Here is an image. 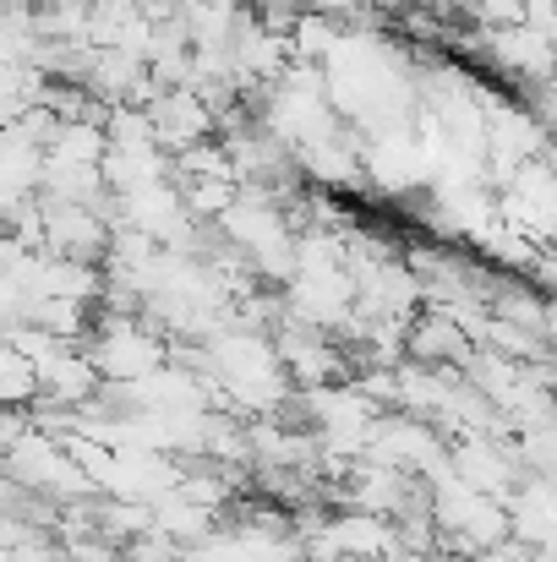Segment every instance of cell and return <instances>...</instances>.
<instances>
[{
    "label": "cell",
    "mask_w": 557,
    "mask_h": 562,
    "mask_svg": "<svg viewBox=\"0 0 557 562\" xmlns=\"http://www.w3.org/2000/svg\"><path fill=\"white\" fill-rule=\"evenodd\" d=\"M148 121H154L159 148H170V154H186V148L202 143V132L213 126L208 99H202L197 88H159V93L148 99Z\"/></svg>",
    "instance_id": "cell-1"
},
{
    "label": "cell",
    "mask_w": 557,
    "mask_h": 562,
    "mask_svg": "<svg viewBox=\"0 0 557 562\" xmlns=\"http://www.w3.org/2000/svg\"><path fill=\"white\" fill-rule=\"evenodd\" d=\"M410 350L421 361H448V356H465V339L454 328V317H426L415 334H410Z\"/></svg>",
    "instance_id": "cell-2"
}]
</instances>
